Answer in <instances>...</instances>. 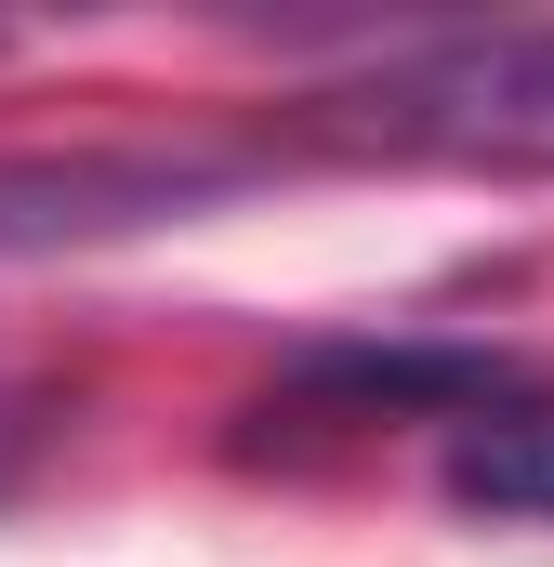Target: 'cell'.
<instances>
[{
    "label": "cell",
    "mask_w": 554,
    "mask_h": 567,
    "mask_svg": "<svg viewBox=\"0 0 554 567\" xmlns=\"http://www.w3.org/2000/svg\"><path fill=\"white\" fill-rule=\"evenodd\" d=\"M304 120L357 158L554 172V27H449V40H410V53H370L357 80L304 93Z\"/></svg>",
    "instance_id": "1"
},
{
    "label": "cell",
    "mask_w": 554,
    "mask_h": 567,
    "mask_svg": "<svg viewBox=\"0 0 554 567\" xmlns=\"http://www.w3.org/2000/svg\"><path fill=\"white\" fill-rule=\"evenodd\" d=\"M252 185V158H198V145H80V158H0V251H66V238H120V225H185L198 198Z\"/></svg>",
    "instance_id": "2"
},
{
    "label": "cell",
    "mask_w": 554,
    "mask_h": 567,
    "mask_svg": "<svg viewBox=\"0 0 554 567\" xmlns=\"http://www.w3.org/2000/svg\"><path fill=\"white\" fill-rule=\"evenodd\" d=\"M449 502L502 528H554V396H475L449 423Z\"/></svg>",
    "instance_id": "3"
}]
</instances>
